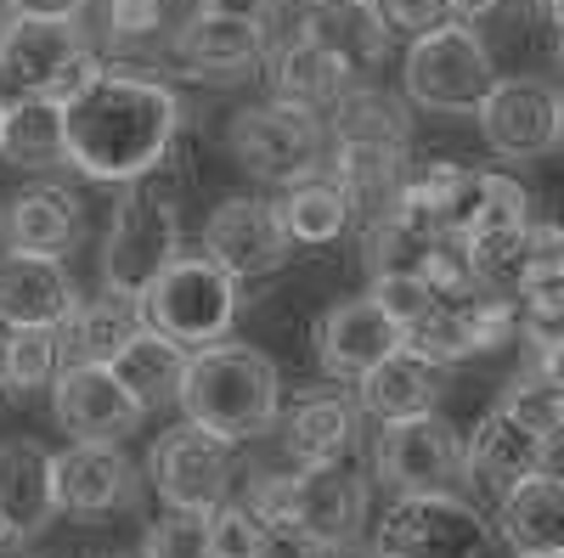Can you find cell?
Instances as JSON below:
<instances>
[{
  "label": "cell",
  "instance_id": "9a60e30c",
  "mask_svg": "<svg viewBox=\"0 0 564 558\" xmlns=\"http://www.w3.org/2000/svg\"><path fill=\"white\" fill-rule=\"evenodd\" d=\"M204 254L220 260L231 276H271L282 260L294 254V238L282 226L276 204H260V198H226L209 226H204Z\"/></svg>",
  "mask_w": 564,
  "mask_h": 558
},
{
  "label": "cell",
  "instance_id": "6da1fadb",
  "mask_svg": "<svg viewBox=\"0 0 564 558\" xmlns=\"http://www.w3.org/2000/svg\"><path fill=\"white\" fill-rule=\"evenodd\" d=\"M63 113H68V164L113 186L153 175L170 158L181 130V102L164 79L108 63L63 102Z\"/></svg>",
  "mask_w": 564,
  "mask_h": 558
},
{
  "label": "cell",
  "instance_id": "d590c367",
  "mask_svg": "<svg viewBox=\"0 0 564 558\" xmlns=\"http://www.w3.org/2000/svg\"><path fill=\"white\" fill-rule=\"evenodd\" d=\"M141 558H209V514L204 507H164V519L141 536Z\"/></svg>",
  "mask_w": 564,
  "mask_h": 558
},
{
  "label": "cell",
  "instance_id": "836d02e7",
  "mask_svg": "<svg viewBox=\"0 0 564 558\" xmlns=\"http://www.w3.org/2000/svg\"><path fill=\"white\" fill-rule=\"evenodd\" d=\"M63 372V328H12L0 339V390L29 395L57 384Z\"/></svg>",
  "mask_w": 564,
  "mask_h": 558
},
{
  "label": "cell",
  "instance_id": "4316f807",
  "mask_svg": "<svg viewBox=\"0 0 564 558\" xmlns=\"http://www.w3.org/2000/svg\"><path fill=\"white\" fill-rule=\"evenodd\" d=\"M186 361H193V350L175 344L170 333L159 328H141L108 366L124 379V390L141 401V412H159V406H181V384H186Z\"/></svg>",
  "mask_w": 564,
  "mask_h": 558
},
{
  "label": "cell",
  "instance_id": "8fae6325",
  "mask_svg": "<svg viewBox=\"0 0 564 558\" xmlns=\"http://www.w3.org/2000/svg\"><path fill=\"white\" fill-rule=\"evenodd\" d=\"M379 474L395 496H435L457 491L463 480V446L446 429V417H395L379 435Z\"/></svg>",
  "mask_w": 564,
  "mask_h": 558
},
{
  "label": "cell",
  "instance_id": "52a82bcc",
  "mask_svg": "<svg viewBox=\"0 0 564 558\" xmlns=\"http://www.w3.org/2000/svg\"><path fill=\"white\" fill-rule=\"evenodd\" d=\"M226 147L249 175L260 180H282L294 186L305 175L322 169V153H327V124L316 108H300V102H260V108H243L226 130Z\"/></svg>",
  "mask_w": 564,
  "mask_h": 558
},
{
  "label": "cell",
  "instance_id": "ab89813d",
  "mask_svg": "<svg viewBox=\"0 0 564 558\" xmlns=\"http://www.w3.org/2000/svg\"><path fill=\"white\" fill-rule=\"evenodd\" d=\"M379 7H384L390 29H401V34H430V29L452 23L446 0H379Z\"/></svg>",
  "mask_w": 564,
  "mask_h": 558
},
{
  "label": "cell",
  "instance_id": "8d00e7d4",
  "mask_svg": "<svg viewBox=\"0 0 564 558\" xmlns=\"http://www.w3.org/2000/svg\"><path fill=\"white\" fill-rule=\"evenodd\" d=\"M249 514L271 530V541H300V474H271L249 485Z\"/></svg>",
  "mask_w": 564,
  "mask_h": 558
},
{
  "label": "cell",
  "instance_id": "30bf717a",
  "mask_svg": "<svg viewBox=\"0 0 564 558\" xmlns=\"http://www.w3.org/2000/svg\"><path fill=\"white\" fill-rule=\"evenodd\" d=\"M148 474H153V491L164 496V507H204V514H215L231 485V440H220L198 424L164 429L153 440Z\"/></svg>",
  "mask_w": 564,
  "mask_h": 558
},
{
  "label": "cell",
  "instance_id": "484cf974",
  "mask_svg": "<svg viewBox=\"0 0 564 558\" xmlns=\"http://www.w3.org/2000/svg\"><path fill=\"white\" fill-rule=\"evenodd\" d=\"M497 530L513 552H564V474H531L497 502Z\"/></svg>",
  "mask_w": 564,
  "mask_h": 558
},
{
  "label": "cell",
  "instance_id": "7dc6e473",
  "mask_svg": "<svg viewBox=\"0 0 564 558\" xmlns=\"http://www.w3.org/2000/svg\"><path fill=\"white\" fill-rule=\"evenodd\" d=\"M12 541H18V536H12V519L0 514V547H12Z\"/></svg>",
  "mask_w": 564,
  "mask_h": 558
},
{
  "label": "cell",
  "instance_id": "681fc988",
  "mask_svg": "<svg viewBox=\"0 0 564 558\" xmlns=\"http://www.w3.org/2000/svg\"><path fill=\"white\" fill-rule=\"evenodd\" d=\"M520 558H564V552H520Z\"/></svg>",
  "mask_w": 564,
  "mask_h": 558
},
{
  "label": "cell",
  "instance_id": "7a4b0ae2",
  "mask_svg": "<svg viewBox=\"0 0 564 558\" xmlns=\"http://www.w3.org/2000/svg\"><path fill=\"white\" fill-rule=\"evenodd\" d=\"M276 401L282 379L276 361L260 355L254 344H204L186 361V384H181V412L186 424H198L220 440H254L276 424Z\"/></svg>",
  "mask_w": 564,
  "mask_h": 558
},
{
  "label": "cell",
  "instance_id": "7402d4cb",
  "mask_svg": "<svg viewBox=\"0 0 564 558\" xmlns=\"http://www.w3.org/2000/svg\"><path fill=\"white\" fill-rule=\"evenodd\" d=\"M0 514L12 536L29 541L57 514V457L40 440H0Z\"/></svg>",
  "mask_w": 564,
  "mask_h": 558
},
{
  "label": "cell",
  "instance_id": "1f68e13d",
  "mask_svg": "<svg viewBox=\"0 0 564 558\" xmlns=\"http://www.w3.org/2000/svg\"><path fill=\"white\" fill-rule=\"evenodd\" d=\"M350 440H356V406L334 390L305 395L289 412V451L300 462H339L350 457Z\"/></svg>",
  "mask_w": 564,
  "mask_h": 558
},
{
  "label": "cell",
  "instance_id": "7bdbcfd3",
  "mask_svg": "<svg viewBox=\"0 0 564 558\" xmlns=\"http://www.w3.org/2000/svg\"><path fill=\"white\" fill-rule=\"evenodd\" d=\"M446 7H452V23H480L502 7V0H446Z\"/></svg>",
  "mask_w": 564,
  "mask_h": 558
},
{
  "label": "cell",
  "instance_id": "ee69618b",
  "mask_svg": "<svg viewBox=\"0 0 564 558\" xmlns=\"http://www.w3.org/2000/svg\"><path fill=\"white\" fill-rule=\"evenodd\" d=\"M204 7L209 12H231V18H265V7H271V0H204Z\"/></svg>",
  "mask_w": 564,
  "mask_h": 558
},
{
  "label": "cell",
  "instance_id": "5b68a950",
  "mask_svg": "<svg viewBox=\"0 0 564 558\" xmlns=\"http://www.w3.org/2000/svg\"><path fill=\"white\" fill-rule=\"evenodd\" d=\"M141 316H148V328L170 333L186 350L220 344L231 333V316H238V276L209 254H181L141 294Z\"/></svg>",
  "mask_w": 564,
  "mask_h": 558
},
{
  "label": "cell",
  "instance_id": "277c9868",
  "mask_svg": "<svg viewBox=\"0 0 564 558\" xmlns=\"http://www.w3.org/2000/svg\"><path fill=\"white\" fill-rule=\"evenodd\" d=\"M97 68L102 57L85 45L74 18H18L12 34L0 40V102L23 97L68 102Z\"/></svg>",
  "mask_w": 564,
  "mask_h": 558
},
{
  "label": "cell",
  "instance_id": "f35d334b",
  "mask_svg": "<svg viewBox=\"0 0 564 558\" xmlns=\"http://www.w3.org/2000/svg\"><path fill=\"white\" fill-rule=\"evenodd\" d=\"M367 294H372V299H379V305L401 321V333H406L412 321H417L423 310H430V305L441 299V294L430 288V276H417V271H379Z\"/></svg>",
  "mask_w": 564,
  "mask_h": 558
},
{
  "label": "cell",
  "instance_id": "d6986e66",
  "mask_svg": "<svg viewBox=\"0 0 564 558\" xmlns=\"http://www.w3.org/2000/svg\"><path fill=\"white\" fill-rule=\"evenodd\" d=\"M74 283L57 254H7L0 260V321L7 328H63L74 316Z\"/></svg>",
  "mask_w": 564,
  "mask_h": 558
},
{
  "label": "cell",
  "instance_id": "e0dca14e",
  "mask_svg": "<svg viewBox=\"0 0 564 558\" xmlns=\"http://www.w3.org/2000/svg\"><path fill=\"white\" fill-rule=\"evenodd\" d=\"M367 485L350 462H305L300 469V541L316 552H339L361 536Z\"/></svg>",
  "mask_w": 564,
  "mask_h": 558
},
{
  "label": "cell",
  "instance_id": "3957f363",
  "mask_svg": "<svg viewBox=\"0 0 564 558\" xmlns=\"http://www.w3.org/2000/svg\"><path fill=\"white\" fill-rule=\"evenodd\" d=\"M175 260H181L175 204L159 193L148 175L124 180V193L113 204V220H108V243H102V283L113 294L141 299Z\"/></svg>",
  "mask_w": 564,
  "mask_h": 558
},
{
  "label": "cell",
  "instance_id": "816d5d0a",
  "mask_svg": "<svg viewBox=\"0 0 564 558\" xmlns=\"http://www.w3.org/2000/svg\"><path fill=\"white\" fill-rule=\"evenodd\" d=\"M316 558H345V552H316Z\"/></svg>",
  "mask_w": 564,
  "mask_h": 558
},
{
  "label": "cell",
  "instance_id": "5bb4252c",
  "mask_svg": "<svg viewBox=\"0 0 564 558\" xmlns=\"http://www.w3.org/2000/svg\"><path fill=\"white\" fill-rule=\"evenodd\" d=\"M406 344L401 321L372 299H339L334 310L322 316V333H316V355H322V372L334 384H361L379 361H390L395 350Z\"/></svg>",
  "mask_w": 564,
  "mask_h": 558
},
{
  "label": "cell",
  "instance_id": "4fadbf2b",
  "mask_svg": "<svg viewBox=\"0 0 564 558\" xmlns=\"http://www.w3.org/2000/svg\"><path fill=\"white\" fill-rule=\"evenodd\" d=\"M52 412L68 440H124L148 417L108 361H63L52 384Z\"/></svg>",
  "mask_w": 564,
  "mask_h": 558
},
{
  "label": "cell",
  "instance_id": "f907efd6",
  "mask_svg": "<svg viewBox=\"0 0 564 558\" xmlns=\"http://www.w3.org/2000/svg\"><path fill=\"white\" fill-rule=\"evenodd\" d=\"M553 57H558V68H564V34H558V52H553Z\"/></svg>",
  "mask_w": 564,
  "mask_h": 558
},
{
  "label": "cell",
  "instance_id": "d6a6232c",
  "mask_svg": "<svg viewBox=\"0 0 564 558\" xmlns=\"http://www.w3.org/2000/svg\"><path fill=\"white\" fill-rule=\"evenodd\" d=\"M531 226V193L502 169H475V186H468V209L457 238H497V231H520Z\"/></svg>",
  "mask_w": 564,
  "mask_h": 558
},
{
  "label": "cell",
  "instance_id": "ba28073f",
  "mask_svg": "<svg viewBox=\"0 0 564 558\" xmlns=\"http://www.w3.org/2000/svg\"><path fill=\"white\" fill-rule=\"evenodd\" d=\"M513 328H520V299L502 294V288L475 283V288H463V294H441L406 328V344L417 355L441 361V366H457L468 355H486L502 339H513Z\"/></svg>",
  "mask_w": 564,
  "mask_h": 558
},
{
  "label": "cell",
  "instance_id": "ffe728a7",
  "mask_svg": "<svg viewBox=\"0 0 564 558\" xmlns=\"http://www.w3.org/2000/svg\"><path fill=\"white\" fill-rule=\"evenodd\" d=\"M175 57L198 79H238L265 57V29L254 18H231V12L198 7L175 29Z\"/></svg>",
  "mask_w": 564,
  "mask_h": 558
},
{
  "label": "cell",
  "instance_id": "603a6c76",
  "mask_svg": "<svg viewBox=\"0 0 564 558\" xmlns=\"http://www.w3.org/2000/svg\"><path fill=\"white\" fill-rule=\"evenodd\" d=\"M79 238V204L68 186L57 180H34L23 186V193L7 198V209H0V243H7V254H57Z\"/></svg>",
  "mask_w": 564,
  "mask_h": 558
},
{
  "label": "cell",
  "instance_id": "f546056e",
  "mask_svg": "<svg viewBox=\"0 0 564 558\" xmlns=\"http://www.w3.org/2000/svg\"><path fill=\"white\" fill-rule=\"evenodd\" d=\"M282 226H289V238L305 243V249H322V243H339L345 226H350V198L334 169H316L305 180H294L289 193L276 204Z\"/></svg>",
  "mask_w": 564,
  "mask_h": 558
},
{
  "label": "cell",
  "instance_id": "9c48e42d",
  "mask_svg": "<svg viewBox=\"0 0 564 558\" xmlns=\"http://www.w3.org/2000/svg\"><path fill=\"white\" fill-rule=\"evenodd\" d=\"M491 525L457 491L435 496H395L379 530V558H486Z\"/></svg>",
  "mask_w": 564,
  "mask_h": 558
},
{
  "label": "cell",
  "instance_id": "d4e9b609",
  "mask_svg": "<svg viewBox=\"0 0 564 558\" xmlns=\"http://www.w3.org/2000/svg\"><path fill=\"white\" fill-rule=\"evenodd\" d=\"M441 361L417 355L412 344H401L390 361H379L361 379V406L379 417V424H395V417H423L441 406Z\"/></svg>",
  "mask_w": 564,
  "mask_h": 558
},
{
  "label": "cell",
  "instance_id": "ac0fdd59",
  "mask_svg": "<svg viewBox=\"0 0 564 558\" xmlns=\"http://www.w3.org/2000/svg\"><path fill=\"white\" fill-rule=\"evenodd\" d=\"M135 496V469L119 440H74L57 451V507L79 519H102Z\"/></svg>",
  "mask_w": 564,
  "mask_h": 558
},
{
  "label": "cell",
  "instance_id": "2e32d148",
  "mask_svg": "<svg viewBox=\"0 0 564 558\" xmlns=\"http://www.w3.org/2000/svg\"><path fill=\"white\" fill-rule=\"evenodd\" d=\"M547 451L553 446L542 435H531L520 417H508L502 406H491L475 424V435H468V446H463V474L475 480L480 496L502 502L513 485H525L531 474L547 469Z\"/></svg>",
  "mask_w": 564,
  "mask_h": 558
},
{
  "label": "cell",
  "instance_id": "7c38bea8",
  "mask_svg": "<svg viewBox=\"0 0 564 558\" xmlns=\"http://www.w3.org/2000/svg\"><path fill=\"white\" fill-rule=\"evenodd\" d=\"M475 119L497 158L520 164V158H542L547 147H558V90L547 79H531V74L497 79L486 90V102L475 108Z\"/></svg>",
  "mask_w": 564,
  "mask_h": 558
},
{
  "label": "cell",
  "instance_id": "74e56055",
  "mask_svg": "<svg viewBox=\"0 0 564 558\" xmlns=\"http://www.w3.org/2000/svg\"><path fill=\"white\" fill-rule=\"evenodd\" d=\"M209 558H271V530L249 507H215L209 514Z\"/></svg>",
  "mask_w": 564,
  "mask_h": 558
},
{
  "label": "cell",
  "instance_id": "44dd1931",
  "mask_svg": "<svg viewBox=\"0 0 564 558\" xmlns=\"http://www.w3.org/2000/svg\"><path fill=\"white\" fill-rule=\"evenodd\" d=\"M300 34L316 40L322 52H334L350 74L379 68L390 52V18L379 0H311L300 18Z\"/></svg>",
  "mask_w": 564,
  "mask_h": 558
},
{
  "label": "cell",
  "instance_id": "f1b7e54d",
  "mask_svg": "<svg viewBox=\"0 0 564 558\" xmlns=\"http://www.w3.org/2000/svg\"><path fill=\"white\" fill-rule=\"evenodd\" d=\"M141 328H148V316H141V299L130 294H97L74 305V316L63 321V339H68V361H113Z\"/></svg>",
  "mask_w": 564,
  "mask_h": 558
},
{
  "label": "cell",
  "instance_id": "8992f818",
  "mask_svg": "<svg viewBox=\"0 0 564 558\" xmlns=\"http://www.w3.org/2000/svg\"><path fill=\"white\" fill-rule=\"evenodd\" d=\"M406 102L430 113H475L486 90L497 85L486 40L468 23H441L430 34H412V52L401 68Z\"/></svg>",
  "mask_w": 564,
  "mask_h": 558
},
{
  "label": "cell",
  "instance_id": "b9f144b4",
  "mask_svg": "<svg viewBox=\"0 0 564 558\" xmlns=\"http://www.w3.org/2000/svg\"><path fill=\"white\" fill-rule=\"evenodd\" d=\"M536 372H547V379L564 390V333H547L542 350H536Z\"/></svg>",
  "mask_w": 564,
  "mask_h": 558
},
{
  "label": "cell",
  "instance_id": "cb8c5ba5",
  "mask_svg": "<svg viewBox=\"0 0 564 558\" xmlns=\"http://www.w3.org/2000/svg\"><path fill=\"white\" fill-rule=\"evenodd\" d=\"M406 108L395 97L372 85H350L345 97L327 108V147L334 153H384V158H406Z\"/></svg>",
  "mask_w": 564,
  "mask_h": 558
},
{
  "label": "cell",
  "instance_id": "c3c4849f",
  "mask_svg": "<svg viewBox=\"0 0 564 558\" xmlns=\"http://www.w3.org/2000/svg\"><path fill=\"white\" fill-rule=\"evenodd\" d=\"M558 147H564V90H558Z\"/></svg>",
  "mask_w": 564,
  "mask_h": 558
},
{
  "label": "cell",
  "instance_id": "83f0119b",
  "mask_svg": "<svg viewBox=\"0 0 564 558\" xmlns=\"http://www.w3.org/2000/svg\"><path fill=\"white\" fill-rule=\"evenodd\" d=\"M0 158L18 169H52L68 158V113L57 97H23L0 113Z\"/></svg>",
  "mask_w": 564,
  "mask_h": 558
},
{
  "label": "cell",
  "instance_id": "bcb514c9",
  "mask_svg": "<svg viewBox=\"0 0 564 558\" xmlns=\"http://www.w3.org/2000/svg\"><path fill=\"white\" fill-rule=\"evenodd\" d=\"M542 7H547V18H553V29L564 34V0H542Z\"/></svg>",
  "mask_w": 564,
  "mask_h": 558
},
{
  "label": "cell",
  "instance_id": "4dcf8cb0",
  "mask_svg": "<svg viewBox=\"0 0 564 558\" xmlns=\"http://www.w3.org/2000/svg\"><path fill=\"white\" fill-rule=\"evenodd\" d=\"M271 79H276V97L282 102H300V108H316V113H327L356 85V74L334 52H322L316 40H305V34L276 57V74Z\"/></svg>",
  "mask_w": 564,
  "mask_h": 558
},
{
  "label": "cell",
  "instance_id": "60d3db41",
  "mask_svg": "<svg viewBox=\"0 0 564 558\" xmlns=\"http://www.w3.org/2000/svg\"><path fill=\"white\" fill-rule=\"evenodd\" d=\"M18 18H79L85 0H12Z\"/></svg>",
  "mask_w": 564,
  "mask_h": 558
},
{
  "label": "cell",
  "instance_id": "f6af8a7d",
  "mask_svg": "<svg viewBox=\"0 0 564 558\" xmlns=\"http://www.w3.org/2000/svg\"><path fill=\"white\" fill-rule=\"evenodd\" d=\"M12 23H18V7H12V0H0V40L12 34Z\"/></svg>",
  "mask_w": 564,
  "mask_h": 558
},
{
  "label": "cell",
  "instance_id": "f5cc1de1",
  "mask_svg": "<svg viewBox=\"0 0 564 558\" xmlns=\"http://www.w3.org/2000/svg\"><path fill=\"white\" fill-rule=\"evenodd\" d=\"M0 113H7V102H0Z\"/></svg>",
  "mask_w": 564,
  "mask_h": 558
},
{
  "label": "cell",
  "instance_id": "e575fe53",
  "mask_svg": "<svg viewBox=\"0 0 564 558\" xmlns=\"http://www.w3.org/2000/svg\"><path fill=\"white\" fill-rule=\"evenodd\" d=\"M508 417H520V424L531 429V435H542L547 446H558L564 440V390L547 379V372H525V379H513L508 384V395L497 401Z\"/></svg>",
  "mask_w": 564,
  "mask_h": 558
}]
</instances>
